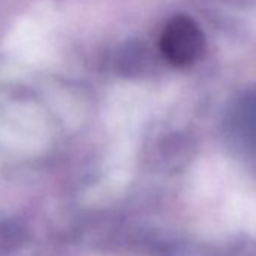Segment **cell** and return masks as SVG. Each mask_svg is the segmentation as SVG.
<instances>
[{"label": "cell", "instance_id": "1", "mask_svg": "<svg viewBox=\"0 0 256 256\" xmlns=\"http://www.w3.org/2000/svg\"><path fill=\"white\" fill-rule=\"evenodd\" d=\"M160 48L170 64L176 66H187L202 56L205 40L194 20L186 16H178L169 20L163 29Z\"/></svg>", "mask_w": 256, "mask_h": 256}]
</instances>
